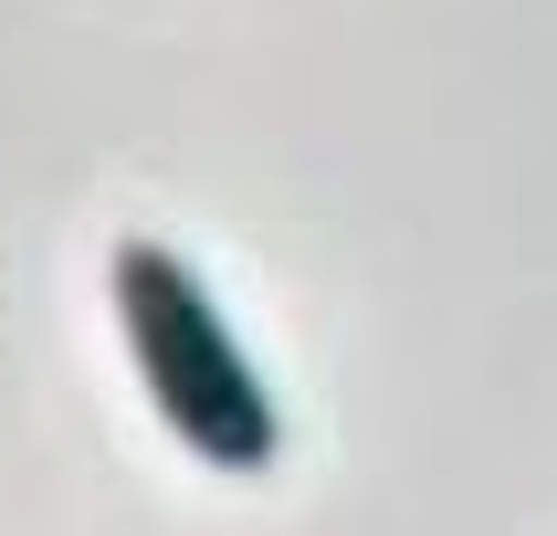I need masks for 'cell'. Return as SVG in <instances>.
<instances>
[{
    "mask_svg": "<svg viewBox=\"0 0 557 536\" xmlns=\"http://www.w3.org/2000/svg\"><path fill=\"white\" fill-rule=\"evenodd\" d=\"M106 284H116V326H126V358L148 378L158 421L211 473H274L284 410L263 389V369L243 358L232 315L211 306V284L189 274L169 242H116V274Z\"/></svg>",
    "mask_w": 557,
    "mask_h": 536,
    "instance_id": "6da1fadb",
    "label": "cell"
}]
</instances>
